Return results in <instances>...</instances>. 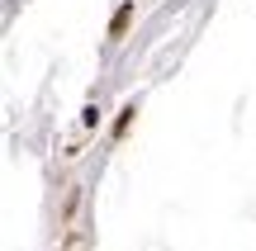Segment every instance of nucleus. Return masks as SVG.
<instances>
[]
</instances>
